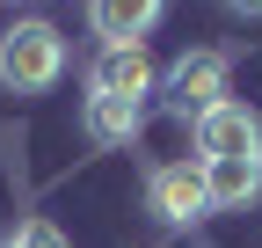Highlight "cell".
Returning a JSON list of instances; mask_svg holds the SVG:
<instances>
[{
	"label": "cell",
	"instance_id": "6da1fadb",
	"mask_svg": "<svg viewBox=\"0 0 262 248\" xmlns=\"http://www.w3.org/2000/svg\"><path fill=\"white\" fill-rule=\"evenodd\" d=\"M58 80H66L58 22H44V15L8 22V37H0V88H8V95H44V88H58Z\"/></svg>",
	"mask_w": 262,
	"mask_h": 248
},
{
	"label": "cell",
	"instance_id": "7a4b0ae2",
	"mask_svg": "<svg viewBox=\"0 0 262 248\" xmlns=\"http://www.w3.org/2000/svg\"><path fill=\"white\" fill-rule=\"evenodd\" d=\"M226 73H233V66H226V51H182L175 66H168V80H160V95H168L175 117L196 124L204 110L226 102Z\"/></svg>",
	"mask_w": 262,
	"mask_h": 248
},
{
	"label": "cell",
	"instance_id": "52a82bcc",
	"mask_svg": "<svg viewBox=\"0 0 262 248\" xmlns=\"http://www.w3.org/2000/svg\"><path fill=\"white\" fill-rule=\"evenodd\" d=\"M211 212H248L262 197V153H233V161H204Z\"/></svg>",
	"mask_w": 262,
	"mask_h": 248
},
{
	"label": "cell",
	"instance_id": "9c48e42d",
	"mask_svg": "<svg viewBox=\"0 0 262 248\" xmlns=\"http://www.w3.org/2000/svg\"><path fill=\"white\" fill-rule=\"evenodd\" d=\"M0 248H73V241H66L51 219H22L15 234H0Z\"/></svg>",
	"mask_w": 262,
	"mask_h": 248
},
{
	"label": "cell",
	"instance_id": "5b68a950",
	"mask_svg": "<svg viewBox=\"0 0 262 248\" xmlns=\"http://www.w3.org/2000/svg\"><path fill=\"white\" fill-rule=\"evenodd\" d=\"M233 153H262V117L226 95L219 110L196 117V161H233Z\"/></svg>",
	"mask_w": 262,
	"mask_h": 248
},
{
	"label": "cell",
	"instance_id": "ba28073f",
	"mask_svg": "<svg viewBox=\"0 0 262 248\" xmlns=\"http://www.w3.org/2000/svg\"><path fill=\"white\" fill-rule=\"evenodd\" d=\"M80 132L95 146H131L146 132V102H110V95H88L80 102Z\"/></svg>",
	"mask_w": 262,
	"mask_h": 248
},
{
	"label": "cell",
	"instance_id": "30bf717a",
	"mask_svg": "<svg viewBox=\"0 0 262 248\" xmlns=\"http://www.w3.org/2000/svg\"><path fill=\"white\" fill-rule=\"evenodd\" d=\"M233 15H248V22H262V0H226Z\"/></svg>",
	"mask_w": 262,
	"mask_h": 248
},
{
	"label": "cell",
	"instance_id": "8992f818",
	"mask_svg": "<svg viewBox=\"0 0 262 248\" xmlns=\"http://www.w3.org/2000/svg\"><path fill=\"white\" fill-rule=\"evenodd\" d=\"M160 15H168V0H88V29L102 44H146Z\"/></svg>",
	"mask_w": 262,
	"mask_h": 248
},
{
	"label": "cell",
	"instance_id": "277c9868",
	"mask_svg": "<svg viewBox=\"0 0 262 248\" xmlns=\"http://www.w3.org/2000/svg\"><path fill=\"white\" fill-rule=\"evenodd\" d=\"M88 95L146 102V95H153V51H146V44H102L95 66H88Z\"/></svg>",
	"mask_w": 262,
	"mask_h": 248
},
{
	"label": "cell",
	"instance_id": "3957f363",
	"mask_svg": "<svg viewBox=\"0 0 262 248\" xmlns=\"http://www.w3.org/2000/svg\"><path fill=\"white\" fill-rule=\"evenodd\" d=\"M146 204L160 226H196L211 212V190H204V161H168L146 175Z\"/></svg>",
	"mask_w": 262,
	"mask_h": 248
}]
</instances>
